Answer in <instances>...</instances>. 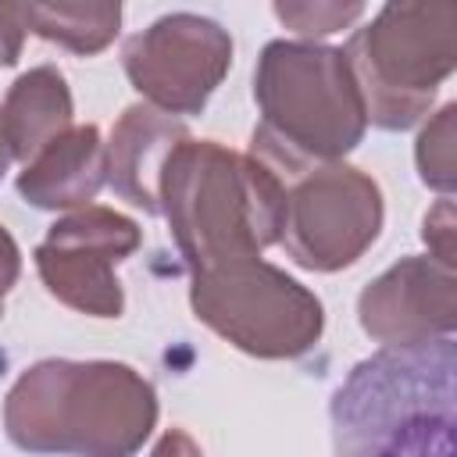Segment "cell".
Returning a JSON list of instances; mask_svg holds the SVG:
<instances>
[{"mask_svg":"<svg viewBox=\"0 0 457 457\" xmlns=\"http://www.w3.org/2000/svg\"><path fill=\"white\" fill-rule=\"evenodd\" d=\"M186 136L189 129L179 114H168L146 100L125 107L111 129V139L104 143L111 189L143 214H161V168L171 146Z\"/></svg>","mask_w":457,"mask_h":457,"instance_id":"11","label":"cell"},{"mask_svg":"<svg viewBox=\"0 0 457 457\" xmlns=\"http://www.w3.org/2000/svg\"><path fill=\"white\" fill-rule=\"evenodd\" d=\"M189 307L196 321L257 361L303 357L325 332L321 300L261 253L193 271Z\"/></svg>","mask_w":457,"mask_h":457,"instance_id":"6","label":"cell"},{"mask_svg":"<svg viewBox=\"0 0 457 457\" xmlns=\"http://www.w3.org/2000/svg\"><path fill=\"white\" fill-rule=\"evenodd\" d=\"M421 239H425V246L436 261L453 264V200L450 196H439L436 207L425 214Z\"/></svg>","mask_w":457,"mask_h":457,"instance_id":"18","label":"cell"},{"mask_svg":"<svg viewBox=\"0 0 457 457\" xmlns=\"http://www.w3.org/2000/svg\"><path fill=\"white\" fill-rule=\"evenodd\" d=\"M157 193L161 214L189 271L257 257L278 243L286 179L257 154L186 136L171 146Z\"/></svg>","mask_w":457,"mask_h":457,"instance_id":"2","label":"cell"},{"mask_svg":"<svg viewBox=\"0 0 457 457\" xmlns=\"http://www.w3.org/2000/svg\"><path fill=\"white\" fill-rule=\"evenodd\" d=\"M143 243V228L100 204H86L57 218L36 246V271L46 293L89 318H121L125 289L114 268Z\"/></svg>","mask_w":457,"mask_h":457,"instance_id":"8","label":"cell"},{"mask_svg":"<svg viewBox=\"0 0 457 457\" xmlns=\"http://www.w3.org/2000/svg\"><path fill=\"white\" fill-rule=\"evenodd\" d=\"M453 336L382 346L350 368L328 418L339 453H450Z\"/></svg>","mask_w":457,"mask_h":457,"instance_id":"4","label":"cell"},{"mask_svg":"<svg viewBox=\"0 0 457 457\" xmlns=\"http://www.w3.org/2000/svg\"><path fill=\"white\" fill-rule=\"evenodd\" d=\"M107 182L104 136L96 125H71L39 146L18 171V196L36 211H75L96 200Z\"/></svg>","mask_w":457,"mask_h":457,"instance_id":"12","label":"cell"},{"mask_svg":"<svg viewBox=\"0 0 457 457\" xmlns=\"http://www.w3.org/2000/svg\"><path fill=\"white\" fill-rule=\"evenodd\" d=\"M32 32V0H0V68L18 64Z\"/></svg>","mask_w":457,"mask_h":457,"instance_id":"17","label":"cell"},{"mask_svg":"<svg viewBox=\"0 0 457 457\" xmlns=\"http://www.w3.org/2000/svg\"><path fill=\"white\" fill-rule=\"evenodd\" d=\"M361 328L382 346L428 343L457 328V271L428 257H400L357 296Z\"/></svg>","mask_w":457,"mask_h":457,"instance_id":"10","label":"cell"},{"mask_svg":"<svg viewBox=\"0 0 457 457\" xmlns=\"http://www.w3.org/2000/svg\"><path fill=\"white\" fill-rule=\"evenodd\" d=\"M18 275H21V250H18L14 236L0 225V318H4V300L14 289Z\"/></svg>","mask_w":457,"mask_h":457,"instance_id":"19","label":"cell"},{"mask_svg":"<svg viewBox=\"0 0 457 457\" xmlns=\"http://www.w3.org/2000/svg\"><path fill=\"white\" fill-rule=\"evenodd\" d=\"M275 18L300 39H325L350 29L368 0H271Z\"/></svg>","mask_w":457,"mask_h":457,"instance_id":"16","label":"cell"},{"mask_svg":"<svg viewBox=\"0 0 457 457\" xmlns=\"http://www.w3.org/2000/svg\"><path fill=\"white\" fill-rule=\"evenodd\" d=\"M157 389L121 361L46 357L25 368L4 400V428L29 453L129 457L157 428Z\"/></svg>","mask_w":457,"mask_h":457,"instance_id":"1","label":"cell"},{"mask_svg":"<svg viewBox=\"0 0 457 457\" xmlns=\"http://www.w3.org/2000/svg\"><path fill=\"white\" fill-rule=\"evenodd\" d=\"M125 0H32V32L75 57L104 54L121 32Z\"/></svg>","mask_w":457,"mask_h":457,"instance_id":"14","label":"cell"},{"mask_svg":"<svg viewBox=\"0 0 457 457\" xmlns=\"http://www.w3.org/2000/svg\"><path fill=\"white\" fill-rule=\"evenodd\" d=\"M382 221L386 204L378 182L353 164L328 161L286 179L278 246L296 268L332 275L371 250Z\"/></svg>","mask_w":457,"mask_h":457,"instance_id":"7","label":"cell"},{"mask_svg":"<svg viewBox=\"0 0 457 457\" xmlns=\"http://www.w3.org/2000/svg\"><path fill=\"white\" fill-rule=\"evenodd\" d=\"M453 143H457V104H443L428 118V125L418 132V143H414L418 179L428 189H436L439 196H450L453 186H457Z\"/></svg>","mask_w":457,"mask_h":457,"instance_id":"15","label":"cell"},{"mask_svg":"<svg viewBox=\"0 0 457 457\" xmlns=\"http://www.w3.org/2000/svg\"><path fill=\"white\" fill-rule=\"evenodd\" d=\"M4 132L14 161H29L39 146H46L54 136L71 129L75 104L64 75L54 64L29 68L18 75L4 96Z\"/></svg>","mask_w":457,"mask_h":457,"instance_id":"13","label":"cell"},{"mask_svg":"<svg viewBox=\"0 0 457 457\" xmlns=\"http://www.w3.org/2000/svg\"><path fill=\"white\" fill-rule=\"evenodd\" d=\"M132 89L168 111L200 114L232 68V36L214 18L175 11L121 43Z\"/></svg>","mask_w":457,"mask_h":457,"instance_id":"9","label":"cell"},{"mask_svg":"<svg viewBox=\"0 0 457 457\" xmlns=\"http://www.w3.org/2000/svg\"><path fill=\"white\" fill-rule=\"evenodd\" d=\"M257 129L250 154L282 179L343 161L368 132L361 86L343 46L318 39H271L253 68Z\"/></svg>","mask_w":457,"mask_h":457,"instance_id":"3","label":"cell"},{"mask_svg":"<svg viewBox=\"0 0 457 457\" xmlns=\"http://www.w3.org/2000/svg\"><path fill=\"white\" fill-rule=\"evenodd\" d=\"M11 146H7V132H4V111H0V179L7 175V168H11Z\"/></svg>","mask_w":457,"mask_h":457,"instance_id":"20","label":"cell"},{"mask_svg":"<svg viewBox=\"0 0 457 457\" xmlns=\"http://www.w3.org/2000/svg\"><path fill=\"white\" fill-rule=\"evenodd\" d=\"M368 121L386 132L418 125L457 68V0H386L343 46Z\"/></svg>","mask_w":457,"mask_h":457,"instance_id":"5","label":"cell"}]
</instances>
